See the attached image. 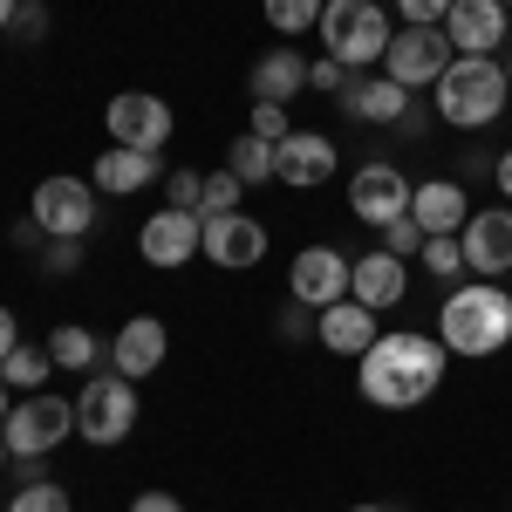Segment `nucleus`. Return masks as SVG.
I'll return each mask as SVG.
<instances>
[{
	"instance_id": "nucleus-19",
	"label": "nucleus",
	"mask_w": 512,
	"mask_h": 512,
	"mask_svg": "<svg viewBox=\"0 0 512 512\" xmlns=\"http://www.w3.org/2000/svg\"><path fill=\"white\" fill-rule=\"evenodd\" d=\"M444 41H451L458 55H492V48H506V7H499V0H451Z\"/></svg>"
},
{
	"instance_id": "nucleus-25",
	"label": "nucleus",
	"mask_w": 512,
	"mask_h": 512,
	"mask_svg": "<svg viewBox=\"0 0 512 512\" xmlns=\"http://www.w3.org/2000/svg\"><path fill=\"white\" fill-rule=\"evenodd\" d=\"M226 171H233L239 185H274V144L267 137H233V151H226Z\"/></svg>"
},
{
	"instance_id": "nucleus-12",
	"label": "nucleus",
	"mask_w": 512,
	"mask_h": 512,
	"mask_svg": "<svg viewBox=\"0 0 512 512\" xmlns=\"http://www.w3.org/2000/svg\"><path fill=\"white\" fill-rule=\"evenodd\" d=\"M349 274H355L349 253H335V246H301L294 267H287V301H301V308H328V301L349 294Z\"/></svg>"
},
{
	"instance_id": "nucleus-38",
	"label": "nucleus",
	"mask_w": 512,
	"mask_h": 512,
	"mask_svg": "<svg viewBox=\"0 0 512 512\" xmlns=\"http://www.w3.org/2000/svg\"><path fill=\"white\" fill-rule=\"evenodd\" d=\"M14 35H21V41H41V35H48V7H41V0H21V14H14Z\"/></svg>"
},
{
	"instance_id": "nucleus-11",
	"label": "nucleus",
	"mask_w": 512,
	"mask_h": 512,
	"mask_svg": "<svg viewBox=\"0 0 512 512\" xmlns=\"http://www.w3.org/2000/svg\"><path fill=\"white\" fill-rule=\"evenodd\" d=\"M137 253H144L158 274H171V267H185V260L205 253V219H198V212H178V205H164V212H151V219L137 226Z\"/></svg>"
},
{
	"instance_id": "nucleus-8",
	"label": "nucleus",
	"mask_w": 512,
	"mask_h": 512,
	"mask_svg": "<svg viewBox=\"0 0 512 512\" xmlns=\"http://www.w3.org/2000/svg\"><path fill=\"white\" fill-rule=\"evenodd\" d=\"M451 62H458V48L444 41V28H410L403 21L390 35V48H383V76L403 82V89H431Z\"/></svg>"
},
{
	"instance_id": "nucleus-21",
	"label": "nucleus",
	"mask_w": 512,
	"mask_h": 512,
	"mask_svg": "<svg viewBox=\"0 0 512 512\" xmlns=\"http://www.w3.org/2000/svg\"><path fill=\"white\" fill-rule=\"evenodd\" d=\"M410 219H417V226H424L431 239L465 233V219H472V198H465V185H451V178H424V185L410 192Z\"/></svg>"
},
{
	"instance_id": "nucleus-39",
	"label": "nucleus",
	"mask_w": 512,
	"mask_h": 512,
	"mask_svg": "<svg viewBox=\"0 0 512 512\" xmlns=\"http://www.w3.org/2000/svg\"><path fill=\"white\" fill-rule=\"evenodd\" d=\"M130 512H185V499H171V492H137Z\"/></svg>"
},
{
	"instance_id": "nucleus-26",
	"label": "nucleus",
	"mask_w": 512,
	"mask_h": 512,
	"mask_svg": "<svg viewBox=\"0 0 512 512\" xmlns=\"http://www.w3.org/2000/svg\"><path fill=\"white\" fill-rule=\"evenodd\" d=\"M0 376H7V390L35 396L41 383L55 376V355H48V342H41V349H28V342H21V349H14V355H7V362H0Z\"/></svg>"
},
{
	"instance_id": "nucleus-47",
	"label": "nucleus",
	"mask_w": 512,
	"mask_h": 512,
	"mask_svg": "<svg viewBox=\"0 0 512 512\" xmlns=\"http://www.w3.org/2000/svg\"><path fill=\"white\" fill-rule=\"evenodd\" d=\"M506 82H512V62H506Z\"/></svg>"
},
{
	"instance_id": "nucleus-30",
	"label": "nucleus",
	"mask_w": 512,
	"mask_h": 512,
	"mask_svg": "<svg viewBox=\"0 0 512 512\" xmlns=\"http://www.w3.org/2000/svg\"><path fill=\"white\" fill-rule=\"evenodd\" d=\"M239 192H246V185H239L233 171H212V178H205V205H198V219H226V212H239Z\"/></svg>"
},
{
	"instance_id": "nucleus-35",
	"label": "nucleus",
	"mask_w": 512,
	"mask_h": 512,
	"mask_svg": "<svg viewBox=\"0 0 512 512\" xmlns=\"http://www.w3.org/2000/svg\"><path fill=\"white\" fill-rule=\"evenodd\" d=\"M274 335H280V342H308V335H315V308L287 301V308H280V321H274Z\"/></svg>"
},
{
	"instance_id": "nucleus-44",
	"label": "nucleus",
	"mask_w": 512,
	"mask_h": 512,
	"mask_svg": "<svg viewBox=\"0 0 512 512\" xmlns=\"http://www.w3.org/2000/svg\"><path fill=\"white\" fill-rule=\"evenodd\" d=\"M7 410H14V396H7V376H0V424H7Z\"/></svg>"
},
{
	"instance_id": "nucleus-43",
	"label": "nucleus",
	"mask_w": 512,
	"mask_h": 512,
	"mask_svg": "<svg viewBox=\"0 0 512 512\" xmlns=\"http://www.w3.org/2000/svg\"><path fill=\"white\" fill-rule=\"evenodd\" d=\"M14 14H21V0H0V28H14Z\"/></svg>"
},
{
	"instance_id": "nucleus-4",
	"label": "nucleus",
	"mask_w": 512,
	"mask_h": 512,
	"mask_svg": "<svg viewBox=\"0 0 512 512\" xmlns=\"http://www.w3.org/2000/svg\"><path fill=\"white\" fill-rule=\"evenodd\" d=\"M315 35L349 76H362V69H383V48H390L396 21L383 14V0H328Z\"/></svg>"
},
{
	"instance_id": "nucleus-37",
	"label": "nucleus",
	"mask_w": 512,
	"mask_h": 512,
	"mask_svg": "<svg viewBox=\"0 0 512 512\" xmlns=\"http://www.w3.org/2000/svg\"><path fill=\"white\" fill-rule=\"evenodd\" d=\"M396 14H403L410 28H444V14H451V0H396Z\"/></svg>"
},
{
	"instance_id": "nucleus-45",
	"label": "nucleus",
	"mask_w": 512,
	"mask_h": 512,
	"mask_svg": "<svg viewBox=\"0 0 512 512\" xmlns=\"http://www.w3.org/2000/svg\"><path fill=\"white\" fill-rule=\"evenodd\" d=\"M349 512H390V506H349Z\"/></svg>"
},
{
	"instance_id": "nucleus-15",
	"label": "nucleus",
	"mask_w": 512,
	"mask_h": 512,
	"mask_svg": "<svg viewBox=\"0 0 512 512\" xmlns=\"http://www.w3.org/2000/svg\"><path fill=\"white\" fill-rule=\"evenodd\" d=\"M335 171H342V158H335V144H328L321 130H294V137L274 144V178L294 185V192H315V185H328Z\"/></svg>"
},
{
	"instance_id": "nucleus-33",
	"label": "nucleus",
	"mask_w": 512,
	"mask_h": 512,
	"mask_svg": "<svg viewBox=\"0 0 512 512\" xmlns=\"http://www.w3.org/2000/svg\"><path fill=\"white\" fill-rule=\"evenodd\" d=\"M164 205L198 212V205H205V178H198V171H171V178H164Z\"/></svg>"
},
{
	"instance_id": "nucleus-6",
	"label": "nucleus",
	"mask_w": 512,
	"mask_h": 512,
	"mask_svg": "<svg viewBox=\"0 0 512 512\" xmlns=\"http://www.w3.org/2000/svg\"><path fill=\"white\" fill-rule=\"evenodd\" d=\"M0 437H7V451H14V458H48L55 444H69V437H76V403H69V396H48V390L21 396V403L7 410Z\"/></svg>"
},
{
	"instance_id": "nucleus-18",
	"label": "nucleus",
	"mask_w": 512,
	"mask_h": 512,
	"mask_svg": "<svg viewBox=\"0 0 512 512\" xmlns=\"http://www.w3.org/2000/svg\"><path fill=\"white\" fill-rule=\"evenodd\" d=\"M349 294L362 301V308H376V315H390V308H403L410 301V267L396 260V253H355V274H349Z\"/></svg>"
},
{
	"instance_id": "nucleus-32",
	"label": "nucleus",
	"mask_w": 512,
	"mask_h": 512,
	"mask_svg": "<svg viewBox=\"0 0 512 512\" xmlns=\"http://www.w3.org/2000/svg\"><path fill=\"white\" fill-rule=\"evenodd\" d=\"M253 137H267V144H280V137H294V117H287V103H253V123H246Z\"/></svg>"
},
{
	"instance_id": "nucleus-27",
	"label": "nucleus",
	"mask_w": 512,
	"mask_h": 512,
	"mask_svg": "<svg viewBox=\"0 0 512 512\" xmlns=\"http://www.w3.org/2000/svg\"><path fill=\"white\" fill-rule=\"evenodd\" d=\"M321 7L328 0H260V14H267V28L274 35H308V28H321Z\"/></svg>"
},
{
	"instance_id": "nucleus-31",
	"label": "nucleus",
	"mask_w": 512,
	"mask_h": 512,
	"mask_svg": "<svg viewBox=\"0 0 512 512\" xmlns=\"http://www.w3.org/2000/svg\"><path fill=\"white\" fill-rule=\"evenodd\" d=\"M424 226H417V219H410V212H403V219H390V226H383V253H396V260H417V253H424Z\"/></svg>"
},
{
	"instance_id": "nucleus-20",
	"label": "nucleus",
	"mask_w": 512,
	"mask_h": 512,
	"mask_svg": "<svg viewBox=\"0 0 512 512\" xmlns=\"http://www.w3.org/2000/svg\"><path fill=\"white\" fill-rule=\"evenodd\" d=\"M151 178H164V151H123V144H110L96 158V171H89V185L103 198H130V192H144Z\"/></svg>"
},
{
	"instance_id": "nucleus-14",
	"label": "nucleus",
	"mask_w": 512,
	"mask_h": 512,
	"mask_svg": "<svg viewBox=\"0 0 512 512\" xmlns=\"http://www.w3.org/2000/svg\"><path fill=\"white\" fill-rule=\"evenodd\" d=\"M376 335H383V315L376 308H362L355 294H342V301H328V308H315V342L328 355H369L376 349Z\"/></svg>"
},
{
	"instance_id": "nucleus-5",
	"label": "nucleus",
	"mask_w": 512,
	"mask_h": 512,
	"mask_svg": "<svg viewBox=\"0 0 512 512\" xmlns=\"http://www.w3.org/2000/svg\"><path fill=\"white\" fill-rule=\"evenodd\" d=\"M137 431V383L117 376V369H96L76 396V437L82 444H123V437Z\"/></svg>"
},
{
	"instance_id": "nucleus-16",
	"label": "nucleus",
	"mask_w": 512,
	"mask_h": 512,
	"mask_svg": "<svg viewBox=\"0 0 512 512\" xmlns=\"http://www.w3.org/2000/svg\"><path fill=\"white\" fill-rule=\"evenodd\" d=\"M164 355H171V328L158 315H130L117 328V342H110V369L130 376V383H144V376H158Z\"/></svg>"
},
{
	"instance_id": "nucleus-34",
	"label": "nucleus",
	"mask_w": 512,
	"mask_h": 512,
	"mask_svg": "<svg viewBox=\"0 0 512 512\" xmlns=\"http://www.w3.org/2000/svg\"><path fill=\"white\" fill-rule=\"evenodd\" d=\"M41 267H48V280L76 274V267H82V239H48V253H41Z\"/></svg>"
},
{
	"instance_id": "nucleus-24",
	"label": "nucleus",
	"mask_w": 512,
	"mask_h": 512,
	"mask_svg": "<svg viewBox=\"0 0 512 512\" xmlns=\"http://www.w3.org/2000/svg\"><path fill=\"white\" fill-rule=\"evenodd\" d=\"M48 355H55V369H96V362H103V342H96V328L62 321V328L48 335Z\"/></svg>"
},
{
	"instance_id": "nucleus-48",
	"label": "nucleus",
	"mask_w": 512,
	"mask_h": 512,
	"mask_svg": "<svg viewBox=\"0 0 512 512\" xmlns=\"http://www.w3.org/2000/svg\"><path fill=\"white\" fill-rule=\"evenodd\" d=\"M499 7H512V0H499Z\"/></svg>"
},
{
	"instance_id": "nucleus-28",
	"label": "nucleus",
	"mask_w": 512,
	"mask_h": 512,
	"mask_svg": "<svg viewBox=\"0 0 512 512\" xmlns=\"http://www.w3.org/2000/svg\"><path fill=\"white\" fill-rule=\"evenodd\" d=\"M7 512H76V499H69L55 478H28V485L7 499Z\"/></svg>"
},
{
	"instance_id": "nucleus-41",
	"label": "nucleus",
	"mask_w": 512,
	"mask_h": 512,
	"mask_svg": "<svg viewBox=\"0 0 512 512\" xmlns=\"http://www.w3.org/2000/svg\"><path fill=\"white\" fill-rule=\"evenodd\" d=\"M492 178H499V192L512 198V151H499V158H492Z\"/></svg>"
},
{
	"instance_id": "nucleus-9",
	"label": "nucleus",
	"mask_w": 512,
	"mask_h": 512,
	"mask_svg": "<svg viewBox=\"0 0 512 512\" xmlns=\"http://www.w3.org/2000/svg\"><path fill=\"white\" fill-rule=\"evenodd\" d=\"M96 198H103V192H96L89 178H69V171H62V178H41V185H35L28 219H35L48 239H82L89 226H96Z\"/></svg>"
},
{
	"instance_id": "nucleus-22",
	"label": "nucleus",
	"mask_w": 512,
	"mask_h": 512,
	"mask_svg": "<svg viewBox=\"0 0 512 512\" xmlns=\"http://www.w3.org/2000/svg\"><path fill=\"white\" fill-rule=\"evenodd\" d=\"M355 123H403L410 117V89L390 76H349V89L335 96Z\"/></svg>"
},
{
	"instance_id": "nucleus-10",
	"label": "nucleus",
	"mask_w": 512,
	"mask_h": 512,
	"mask_svg": "<svg viewBox=\"0 0 512 512\" xmlns=\"http://www.w3.org/2000/svg\"><path fill=\"white\" fill-rule=\"evenodd\" d=\"M410 192H417V185H410L390 158H369L349 178V212L362 219V226H376V233H383L390 219H403V212H410Z\"/></svg>"
},
{
	"instance_id": "nucleus-40",
	"label": "nucleus",
	"mask_w": 512,
	"mask_h": 512,
	"mask_svg": "<svg viewBox=\"0 0 512 512\" xmlns=\"http://www.w3.org/2000/svg\"><path fill=\"white\" fill-rule=\"evenodd\" d=\"M14 349H21V321H14L7 308H0V362H7Z\"/></svg>"
},
{
	"instance_id": "nucleus-46",
	"label": "nucleus",
	"mask_w": 512,
	"mask_h": 512,
	"mask_svg": "<svg viewBox=\"0 0 512 512\" xmlns=\"http://www.w3.org/2000/svg\"><path fill=\"white\" fill-rule=\"evenodd\" d=\"M7 458H14V451H7V437H0V465H7Z\"/></svg>"
},
{
	"instance_id": "nucleus-29",
	"label": "nucleus",
	"mask_w": 512,
	"mask_h": 512,
	"mask_svg": "<svg viewBox=\"0 0 512 512\" xmlns=\"http://www.w3.org/2000/svg\"><path fill=\"white\" fill-rule=\"evenodd\" d=\"M417 260H424V274H431V280H458V274H465V246H458V233L424 239V253H417Z\"/></svg>"
},
{
	"instance_id": "nucleus-17",
	"label": "nucleus",
	"mask_w": 512,
	"mask_h": 512,
	"mask_svg": "<svg viewBox=\"0 0 512 512\" xmlns=\"http://www.w3.org/2000/svg\"><path fill=\"white\" fill-rule=\"evenodd\" d=\"M205 260L226 267V274H246L267 260V226L246 219V212H226V219H205Z\"/></svg>"
},
{
	"instance_id": "nucleus-42",
	"label": "nucleus",
	"mask_w": 512,
	"mask_h": 512,
	"mask_svg": "<svg viewBox=\"0 0 512 512\" xmlns=\"http://www.w3.org/2000/svg\"><path fill=\"white\" fill-rule=\"evenodd\" d=\"M41 239H48V233H41L35 219H21V226H14V246H41Z\"/></svg>"
},
{
	"instance_id": "nucleus-3",
	"label": "nucleus",
	"mask_w": 512,
	"mask_h": 512,
	"mask_svg": "<svg viewBox=\"0 0 512 512\" xmlns=\"http://www.w3.org/2000/svg\"><path fill=\"white\" fill-rule=\"evenodd\" d=\"M431 103L451 130H485V123H499V110L512 103L506 62H499V55H458V62L431 82Z\"/></svg>"
},
{
	"instance_id": "nucleus-23",
	"label": "nucleus",
	"mask_w": 512,
	"mask_h": 512,
	"mask_svg": "<svg viewBox=\"0 0 512 512\" xmlns=\"http://www.w3.org/2000/svg\"><path fill=\"white\" fill-rule=\"evenodd\" d=\"M246 82H253V103H294L308 89V55L301 48H267Z\"/></svg>"
},
{
	"instance_id": "nucleus-13",
	"label": "nucleus",
	"mask_w": 512,
	"mask_h": 512,
	"mask_svg": "<svg viewBox=\"0 0 512 512\" xmlns=\"http://www.w3.org/2000/svg\"><path fill=\"white\" fill-rule=\"evenodd\" d=\"M458 246H465V274L506 280L512 274V205H485V212H472L465 233H458Z\"/></svg>"
},
{
	"instance_id": "nucleus-1",
	"label": "nucleus",
	"mask_w": 512,
	"mask_h": 512,
	"mask_svg": "<svg viewBox=\"0 0 512 512\" xmlns=\"http://www.w3.org/2000/svg\"><path fill=\"white\" fill-rule=\"evenodd\" d=\"M451 369V349L437 335H417V328H396V335H376V349L355 355V390L376 410H417L431 403L437 383Z\"/></svg>"
},
{
	"instance_id": "nucleus-2",
	"label": "nucleus",
	"mask_w": 512,
	"mask_h": 512,
	"mask_svg": "<svg viewBox=\"0 0 512 512\" xmlns=\"http://www.w3.org/2000/svg\"><path fill=\"white\" fill-rule=\"evenodd\" d=\"M437 342L465 362H485L512 342V294L499 280H472V287H451L444 308H437Z\"/></svg>"
},
{
	"instance_id": "nucleus-7",
	"label": "nucleus",
	"mask_w": 512,
	"mask_h": 512,
	"mask_svg": "<svg viewBox=\"0 0 512 512\" xmlns=\"http://www.w3.org/2000/svg\"><path fill=\"white\" fill-rule=\"evenodd\" d=\"M103 130H110V144H123V151H164L178 117H171V103L151 96V89H123V96H110V110H103Z\"/></svg>"
},
{
	"instance_id": "nucleus-36",
	"label": "nucleus",
	"mask_w": 512,
	"mask_h": 512,
	"mask_svg": "<svg viewBox=\"0 0 512 512\" xmlns=\"http://www.w3.org/2000/svg\"><path fill=\"white\" fill-rule=\"evenodd\" d=\"M308 89H321V96H342V89H349V69H342L335 55H321V62H308Z\"/></svg>"
}]
</instances>
